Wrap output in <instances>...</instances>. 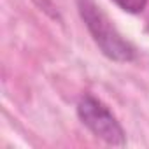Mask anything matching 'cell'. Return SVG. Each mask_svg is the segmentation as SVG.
Wrapping results in <instances>:
<instances>
[{"instance_id": "7a4b0ae2", "label": "cell", "mask_w": 149, "mask_h": 149, "mask_svg": "<svg viewBox=\"0 0 149 149\" xmlns=\"http://www.w3.org/2000/svg\"><path fill=\"white\" fill-rule=\"evenodd\" d=\"M77 114L81 121L102 140L112 146L125 144V132L112 112L95 97L84 95L77 104Z\"/></svg>"}, {"instance_id": "6da1fadb", "label": "cell", "mask_w": 149, "mask_h": 149, "mask_svg": "<svg viewBox=\"0 0 149 149\" xmlns=\"http://www.w3.org/2000/svg\"><path fill=\"white\" fill-rule=\"evenodd\" d=\"M79 11L81 16L93 35L95 42L102 49L105 56L116 61H130L133 60V47L130 42H126L119 32L114 28V25L109 21V18L100 11V7L95 6L93 0H79Z\"/></svg>"}, {"instance_id": "3957f363", "label": "cell", "mask_w": 149, "mask_h": 149, "mask_svg": "<svg viewBox=\"0 0 149 149\" xmlns=\"http://www.w3.org/2000/svg\"><path fill=\"white\" fill-rule=\"evenodd\" d=\"M116 6H119L123 11L126 13H132V14H137V13H142L147 0H112Z\"/></svg>"}]
</instances>
